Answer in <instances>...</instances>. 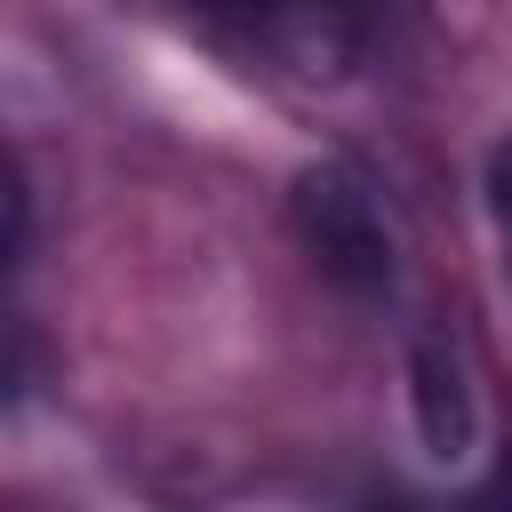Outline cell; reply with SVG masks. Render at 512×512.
I'll return each mask as SVG.
<instances>
[{
  "label": "cell",
  "mask_w": 512,
  "mask_h": 512,
  "mask_svg": "<svg viewBox=\"0 0 512 512\" xmlns=\"http://www.w3.org/2000/svg\"><path fill=\"white\" fill-rule=\"evenodd\" d=\"M296 232L320 256V272H336L344 288H360V296L392 288V224H384L360 168H336V160L304 168L296 176Z\"/></svg>",
  "instance_id": "1"
},
{
  "label": "cell",
  "mask_w": 512,
  "mask_h": 512,
  "mask_svg": "<svg viewBox=\"0 0 512 512\" xmlns=\"http://www.w3.org/2000/svg\"><path fill=\"white\" fill-rule=\"evenodd\" d=\"M216 8L296 72H336L368 32V0H216Z\"/></svg>",
  "instance_id": "2"
},
{
  "label": "cell",
  "mask_w": 512,
  "mask_h": 512,
  "mask_svg": "<svg viewBox=\"0 0 512 512\" xmlns=\"http://www.w3.org/2000/svg\"><path fill=\"white\" fill-rule=\"evenodd\" d=\"M416 416H424L432 456H464L472 448V384H464V360H456L448 336L416 344Z\"/></svg>",
  "instance_id": "3"
},
{
  "label": "cell",
  "mask_w": 512,
  "mask_h": 512,
  "mask_svg": "<svg viewBox=\"0 0 512 512\" xmlns=\"http://www.w3.org/2000/svg\"><path fill=\"white\" fill-rule=\"evenodd\" d=\"M488 216H496V240H504V272H512V136L488 152Z\"/></svg>",
  "instance_id": "4"
},
{
  "label": "cell",
  "mask_w": 512,
  "mask_h": 512,
  "mask_svg": "<svg viewBox=\"0 0 512 512\" xmlns=\"http://www.w3.org/2000/svg\"><path fill=\"white\" fill-rule=\"evenodd\" d=\"M456 512H512V472H504V480H488L480 496H464Z\"/></svg>",
  "instance_id": "5"
}]
</instances>
